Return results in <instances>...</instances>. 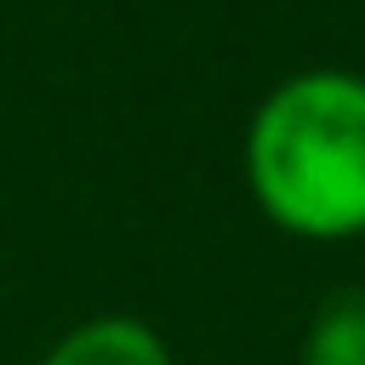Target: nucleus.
Segmentation results:
<instances>
[{"mask_svg":"<svg viewBox=\"0 0 365 365\" xmlns=\"http://www.w3.org/2000/svg\"><path fill=\"white\" fill-rule=\"evenodd\" d=\"M245 188L291 240H365V74L331 63L285 74L251 108Z\"/></svg>","mask_w":365,"mask_h":365,"instance_id":"f257e3e1","label":"nucleus"},{"mask_svg":"<svg viewBox=\"0 0 365 365\" xmlns=\"http://www.w3.org/2000/svg\"><path fill=\"white\" fill-rule=\"evenodd\" d=\"M34 365H177L165 336L137 314H91L68 325Z\"/></svg>","mask_w":365,"mask_h":365,"instance_id":"f03ea898","label":"nucleus"},{"mask_svg":"<svg viewBox=\"0 0 365 365\" xmlns=\"http://www.w3.org/2000/svg\"><path fill=\"white\" fill-rule=\"evenodd\" d=\"M297 365H365V291H331L314 308Z\"/></svg>","mask_w":365,"mask_h":365,"instance_id":"7ed1b4c3","label":"nucleus"}]
</instances>
